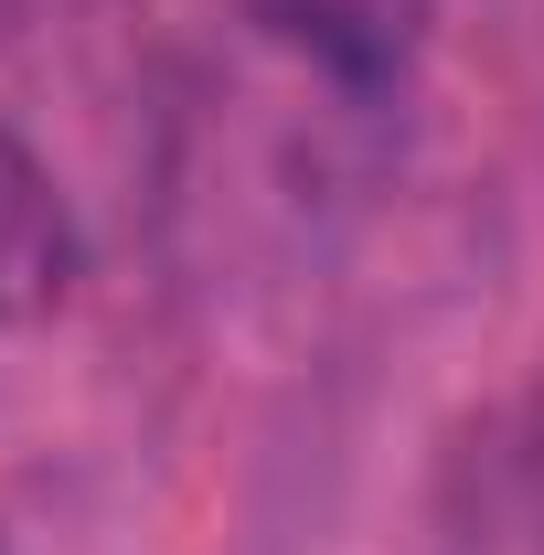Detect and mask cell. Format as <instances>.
I'll return each mask as SVG.
<instances>
[{
  "label": "cell",
  "instance_id": "1",
  "mask_svg": "<svg viewBox=\"0 0 544 555\" xmlns=\"http://www.w3.org/2000/svg\"><path fill=\"white\" fill-rule=\"evenodd\" d=\"M75 268H86V246H75V214L54 193V171L0 129V321L11 332L54 321L75 299Z\"/></svg>",
  "mask_w": 544,
  "mask_h": 555
}]
</instances>
